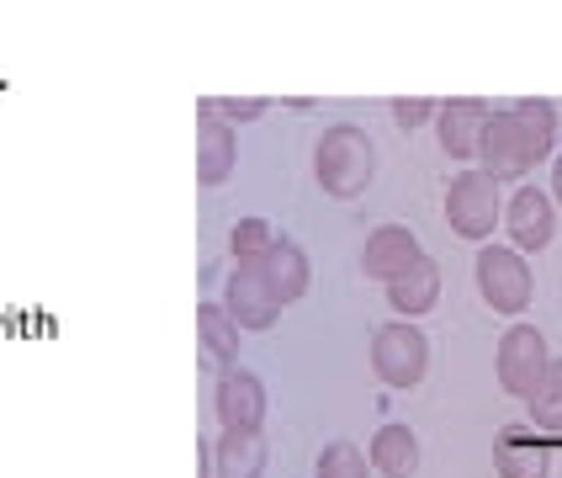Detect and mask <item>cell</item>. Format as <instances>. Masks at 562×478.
I'll return each instance as SVG.
<instances>
[{
  "mask_svg": "<svg viewBox=\"0 0 562 478\" xmlns=\"http://www.w3.org/2000/svg\"><path fill=\"white\" fill-rule=\"evenodd\" d=\"M558 144V107L552 101H515L504 112H488L483 123V144H477V170H488L494 181H515V176H531L541 159L552 155Z\"/></svg>",
  "mask_w": 562,
  "mask_h": 478,
  "instance_id": "obj_1",
  "label": "cell"
},
{
  "mask_svg": "<svg viewBox=\"0 0 562 478\" xmlns=\"http://www.w3.org/2000/svg\"><path fill=\"white\" fill-rule=\"evenodd\" d=\"M372 176H376L372 133L356 123L324 127V138L313 144V181H318V191L350 202V197H361V191L372 187Z\"/></svg>",
  "mask_w": 562,
  "mask_h": 478,
  "instance_id": "obj_2",
  "label": "cell"
},
{
  "mask_svg": "<svg viewBox=\"0 0 562 478\" xmlns=\"http://www.w3.org/2000/svg\"><path fill=\"white\" fill-rule=\"evenodd\" d=\"M446 223L472 245H488L504 223V181H494L488 170H462L446 187Z\"/></svg>",
  "mask_w": 562,
  "mask_h": 478,
  "instance_id": "obj_3",
  "label": "cell"
},
{
  "mask_svg": "<svg viewBox=\"0 0 562 478\" xmlns=\"http://www.w3.org/2000/svg\"><path fill=\"white\" fill-rule=\"evenodd\" d=\"M472 277H477V298L494 309V314H526L531 309L536 277L526 266V255L509 251V245H483L472 260Z\"/></svg>",
  "mask_w": 562,
  "mask_h": 478,
  "instance_id": "obj_4",
  "label": "cell"
},
{
  "mask_svg": "<svg viewBox=\"0 0 562 478\" xmlns=\"http://www.w3.org/2000/svg\"><path fill=\"white\" fill-rule=\"evenodd\" d=\"M372 373L387 388H419L430 373V341L414 319H393L372 335Z\"/></svg>",
  "mask_w": 562,
  "mask_h": 478,
  "instance_id": "obj_5",
  "label": "cell"
},
{
  "mask_svg": "<svg viewBox=\"0 0 562 478\" xmlns=\"http://www.w3.org/2000/svg\"><path fill=\"white\" fill-rule=\"evenodd\" d=\"M547 367H552V351H547V335L536 324H509L499 335L494 373H499V388L509 399H531L536 382L547 378Z\"/></svg>",
  "mask_w": 562,
  "mask_h": 478,
  "instance_id": "obj_6",
  "label": "cell"
},
{
  "mask_svg": "<svg viewBox=\"0 0 562 478\" xmlns=\"http://www.w3.org/2000/svg\"><path fill=\"white\" fill-rule=\"evenodd\" d=\"M223 314L234 319L239 330H271L281 319V303H277V292L266 287L260 260H239L228 271V282H223Z\"/></svg>",
  "mask_w": 562,
  "mask_h": 478,
  "instance_id": "obj_7",
  "label": "cell"
},
{
  "mask_svg": "<svg viewBox=\"0 0 562 478\" xmlns=\"http://www.w3.org/2000/svg\"><path fill=\"white\" fill-rule=\"evenodd\" d=\"M504 229H509V251H520V255L547 251L552 234H558V202H552V191L520 187L515 197H504Z\"/></svg>",
  "mask_w": 562,
  "mask_h": 478,
  "instance_id": "obj_8",
  "label": "cell"
},
{
  "mask_svg": "<svg viewBox=\"0 0 562 478\" xmlns=\"http://www.w3.org/2000/svg\"><path fill=\"white\" fill-rule=\"evenodd\" d=\"M266 382L245 373V367H234V373H223L218 378V393H213V410H218V425L223 431H260L266 425Z\"/></svg>",
  "mask_w": 562,
  "mask_h": 478,
  "instance_id": "obj_9",
  "label": "cell"
},
{
  "mask_svg": "<svg viewBox=\"0 0 562 478\" xmlns=\"http://www.w3.org/2000/svg\"><path fill=\"white\" fill-rule=\"evenodd\" d=\"M488 101H472V96H457V101H440L436 107V133L446 159H477V144H483V123H488Z\"/></svg>",
  "mask_w": 562,
  "mask_h": 478,
  "instance_id": "obj_10",
  "label": "cell"
},
{
  "mask_svg": "<svg viewBox=\"0 0 562 478\" xmlns=\"http://www.w3.org/2000/svg\"><path fill=\"white\" fill-rule=\"evenodd\" d=\"M419 240H414V229H404V223H382V229H372L367 234V245H361V271L372 277V282H393L404 266H414L419 260Z\"/></svg>",
  "mask_w": 562,
  "mask_h": 478,
  "instance_id": "obj_11",
  "label": "cell"
},
{
  "mask_svg": "<svg viewBox=\"0 0 562 478\" xmlns=\"http://www.w3.org/2000/svg\"><path fill=\"white\" fill-rule=\"evenodd\" d=\"M239 165V133L213 112H196V187H223Z\"/></svg>",
  "mask_w": 562,
  "mask_h": 478,
  "instance_id": "obj_12",
  "label": "cell"
},
{
  "mask_svg": "<svg viewBox=\"0 0 562 478\" xmlns=\"http://www.w3.org/2000/svg\"><path fill=\"white\" fill-rule=\"evenodd\" d=\"M440 303V266L430 260V255H419L414 266H404L393 282H387V309L398 319H419L430 314Z\"/></svg>",
  "mask_w": 562,
  "mask_h": 478,
  "instance_id": "obj_13",
  "label": "cell"
},
{
  "mask_svg": "<svg viewBox=\"0 0 562 478\" xmlns=\"http://www.w3.org/2000/svg\"><path fill=\"white\" fill-rule=\"evenodd\" d=\"M196 351L207 373H234L239 367V324L223 314V303H202L196 309Z\"/></svg>",
  "mask_w": 562,
  "mask_h": 478,
  "instance_id": "obj_14",
  "label": "cell"
},
{
  "mask_svg": "<svg viewBox=\"0 0 562 478\" xmlns=\"http://www.w3.org/2000/svg\"><path fill=\"white\" fill-rule=\"evenodd\" d=\"M494 468H499V478H552V452L526 425H504L499 442H494Z\"/></svg>",
  "mask_w": 562,
  "mask_h": 478,
  "instance_id": "obj_15",
  "label": "cell"
},
{
  "mask_svg": "<svg viewBox=\"0 0 562 478\" xmlns=\"http://www.w3.org/2000/svg\"><path fill=\"white\" fill-rule=\"evenodd\" d=\"M260 271H266V287L277 292V303L286 309V303H297L303 292H308L313 282V266H308V251L297 245V240H281L266 251V260H260Z\"/></svg>",
  "mask_w": 562,
  "mask_h": 478,
  "instance_id": "obj_16",
  "label": "cell"
},
{
  "mask_svg": "<svg viewBox=\"0 0 562 478\" xmlns=\"http://www.w3.org/2000/svg\"><path fill=\"white\" fill-rule=\"evenodd\" d=\"M271 446L260 431H223L213 446V478H266Z\"/></svg>",
  "mask_w": 562,
  "mask_h": 478,
  "instance_id": "obj_17",
  "label": "cell"
},
{
  "mask_svg": "<svg viewBox=\"0 0 562 478\" xmlns=\"http://www.w3.org/2000/svg\"><path fill=\"white\" fill-rule=\"evenodd\" d=\"M367 463L382 478H414L419 474V436L408 425H398V420H387L372 436V446H367Z\"/></svg>",
  "mask_w": 562,
  "mask_h": 478,
  "instance_id": "obj_18",
  "label": "cell"
},
{
  "mask_svg": "<svg viewBox=\"0 0 562 478\" xmlns=\"http://www.w3.org/2000/svg\"><path fill=\"white\" fill-rule=\"evenodd\" d=\"M536 431H562V356H552L547 378L536 382V393L526 399Z\"/></svg>",
  "mask_w": 562,
  "mask_h": 478,
  "instance_id": "obj_19",
  "label": "cell"
},
{
  "mask_svg": "<svg viewBox=\"0 0 562 478\" xmlns=\"http://www.w3.org/2000/svg\"><path fill=\"white\" fill-rule=\"evenodd\" d=\"M277 245V229L271 219H239L228 229V251H234V266L239 260H266V251Z\"/></svg>",
  "mask_w": 562,
  "mask_h": 478,
  "instance_id": "obj_20",
  "label": "cell"
},
{
  "mask_svg": "<svg viewBox=\"0 0 562 478\" xmlns=\"http://www.w3.org/2000/svg\"><path fill=\"white\" fill-rule=\"evenodd\" d=\"M367 452L356 442H329L318 452V463H313V478H367Z\"/></svg>",
  "mask_w": 562,
  "mask_h": 478,
  "instance_id": "obj_21",
  "label": "cell"
},
{
  "mask_svg": "<svg viewBox=\"0 0 562 478\" xmlns=\"http://www.w3.org/2000/svg\"><path fill=\"white\" fill-rule=\"evenodd\" d=\"M196 112H213L218 123H255V118H266V101H239V96H207Z\"/></svg>",
  "mask_w": 562,
  "mask_h": 478,
  "instance_id": "obj_22",
  "label": "cell"
},
{
  "mask_svg": "<svg viewBox=\"0 0 562 478\" xmlns=\"http://www.w3.org/2000/svg\"><path fill=\"white\" fill-rule=\"evenodd\" d=\"M436 107L440 101H425V96H398L393 101V123L404 127V133H414L419 123H436Z\"/></svg>",
  "mask_w": 562,
  "mask_h": 478,
  "instance_id": "obj_23",
  "label": "cell"
},
{
  "mask_svg": "<svg viewBox=\"0 0 562 478\" xmlns=\"http://www.w3.org/2000/svg\"><path fill=\"white\" fill-rule=\"evenodd\" d=\"M552 202L562 208V155H558V165H552Z\"/></svg>",
  "mask_w": 562,
  "mask_h": 478,
  "instance_id": "obj_24",
  "label": "cell"
}]
</instances>
